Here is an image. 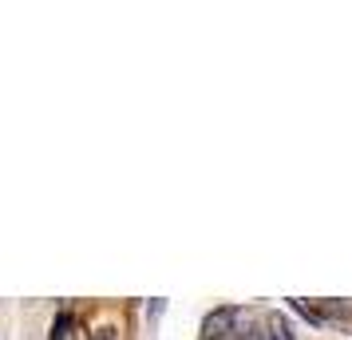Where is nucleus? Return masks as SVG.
<instances>
[{
	"label": "nucleus",
	"mask_w": 352,
	"mask_h": 340,
	"mask_svg": "<svg viewBox=\"0 0 352 340\" xmlns=\"http://www.w3.org/2000/svg\"><path fill=\"white\" fill-rule=\"evenodd\" d=\"M234 324H238V308H214L202 321V340H230Z\"/></svg>",
	"instance_id": "nucleus-1"
},
{
	"label": "nucleus",
	"mask_w": 352,
	"mask_h": 340,
	"mask_svg": "<svg viewBox=\"0 0 352 340\" xmlns=\"http://www.w3.org/2000/svg\"><path fill=\"white\" fill-rule=\"evenodd\" d=\"M52 340H83L80 321H76L72 313H60V317H56V324H52Z\"/></svg>",
	"instance_id": "nucleus-2"
},
{
	"label": "nucleus",
	"mask_w": 352,
	"mask_h": 340,
	"mask_svg": "<svg viewBox=\"0 0 352 340\" xmlns=\"http://www.w3.org/2000/svg\"><path fill=\"white\" fill-rule=\"evenodd\" d=\"M265 337H270V340H297V337H293V328H289V321L281 317V313H273V317H270V332H265Z\"/></svg>",
	"instance_id": "nucleus-3"
},
{
	"label": "nucleus",
	"mask_w": 352,
	"mask_h": 340,
	"mask_svg": "<svg viewBox=\"0 0 352 340\" xmlns=\"http://www.w3.org/2000/svg\"><path fill=\"white\" fill-rule=\"evenodd\" d=\"M91 340H115V332H111V328H99V332H96Z\"/></svg>",
	"instance_id": "nucleus-4"
}]
</instances>
